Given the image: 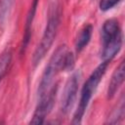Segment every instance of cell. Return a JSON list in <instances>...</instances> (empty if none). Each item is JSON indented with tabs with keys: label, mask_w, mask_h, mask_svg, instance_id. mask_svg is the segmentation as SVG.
Segmentation results:
<instances>
[{
	"label": "cell",
	"mask_w": 125,
	"mask_h": 125,
	"mask_svg": "<svg viewBox=\"0 0 125 125\" xmlns=\"http://www.w3.org/2000/svg\"><path fill=\"white\" fill-rule=\"evenodd\" d=\"M74 66V57L66 46H60L52 55L40 81L38 87V98L45 95L54 82V78L60 71L71 70Z\"/></svg>",
	"instance_id": "6da1fadb"
},
{
	"label": "cell",
	"mask_w": 125,
	"mask_h": 125,
	"mask_svg": "<svg viewBox=\"0 0 125 125\" xmlns=\"http://www.w3.org/2000/svg\"><path fill=\"white\" fill-rule=\"evenodd\" d=\"M107 65H108V62L103 61V62H101L94 69V71L91 73V75L89 76L87 81L84 83L82 90H81L79 104H78L77 109H76L74 116H73V120H72L73 124H80L81 123L82 118L84 116V113L88 107V104H89L99 83L103 79Z\"/></svg>",
	"instance_id": "7a4b0ae2"
},
{
	"label": "cell",
	"mask_w": 125,
	"mask_h": 125,
	"mask_svg": "<svg viewBox=\"0 0 125 125\" xmlns=\"http://www.w3.org/2000/svg\"><path fill=\"white\" fill-rule=\"evenodd\" d=\"M59 24H60V14H59V11L57 9H55L49 16V19H48L45 30L43 32L41 41L38 44V46L33 54V57H32L33 66H36L44 59V57L46 56V54L52 47V45L55 41L57 32H58Z\"/></svg>",
	"instance_id": "3957f363"
},
{
	"label": "cell",
	"mask_w": 125,
	"mask_h": 125,
	"mask_svg": "<svg viewBox=\"0 0 125 125\" xmlns=\"http://www.w3.org/2000/svg\"><path fill=\"white\" fill-rule=\"evenodd\" d=\"M57 91L58 84H55L45 95L38 98V104L36 105L32 119L30 120V124H42L44 122L46 116L50 113L54 106Z\"/></svg>",
	"instance_id": "277c9868"
},
{
	"label": "cell",
	"mask_w": 125,
	"mask_h": 125,
	"mask_svg": "<svg viewBox=\"0 0 125 125\" xmlns=\"http://www.w3.org/2000/svg\"><path fill=\"white\" fill-rule=\"evenodd\" d=\"M80 72H74L69 79L67 80L62 98V111L63 113H67L73 106L77 91H78V86H79V81H80Z\"/></svg>",
	"instance_id": "5b68a950"
},
{
	"label": "cell",
	"mask_w": 125,
	"mask_h": 125,
	"mask_svg": "<svg viewBox=\"0 0 125 125\" xmlns=\"http://www.w3.org/2000/svg\"><path fill=\"white\" fill-rule=\"evenodd\" d=\"M122 46L121 30L111 34H103V51L102 59L105 62H110L115 55L120 51Z\"/></svg>",
	"instance_id": "8992f818"
},
{
	"label": "cell",
	"mask_w": 125,
	"mask_h": 125,
	"mask_svg": "<svg viewBox=\"0 0 125 125\" xmlns=\"http://www.w3.org/2000/svg\"><path fill=\"white\" fill-rule=\"evenodd\" d=\"M124 77H125V66H124V62H122L114 70L111 76V79L109 81L108 88H107L108 99H112L115 96L116 92L118 91L119 87L124 81Z\"/></svg>",
	"instance_id": "52a82bcc"
},
{
	"label": "cell",
	"mask_w": 125,
	"mask_h": 125,
	"mask_svg": "<svg viewBox=\"0 0 125 125\" xmlns=\"http://www.w3.org/2000/svg\"><path fill=\"white\" fill-rule=\"evenodd\" d=\"M39 0H33L32 5L29 9V12L27 14L26 17V21H25V25H24V32H23V36H22V42H21V53L24 52L28 42L30 40L31 37V27H32V22L35 17V13L37 10V5H38Z\"/></svg>",
	"instance_id": "ba28073f"
},
{
	"label": "cell",
	"mask_w": 125,
	"mask_h": 125,
	"mask_svg": "<svg viewBox=\"0 0 125 125\" xmlns=\"http://www.w3.org/2000/svg\"><path fill=\"white\" fill-rule=\"evenodd\" d=\"M92 32H93V26L91 24H87L81 29L75 41L76 52L78 53L81 52L88 45V43L90 42L91 36H92Z\"/></svg>",
	"instance_id": "9c48e42d"
},
{
	"label": "cell",
	"mask_w": 125,
	"mask_h": 125,
	"mask_svg": "<svg viewBox=\"0 0 125 125\" xmlns=\"http://www.w3.org/2000/svg\"><path fill=\"white\" fill-rule=\"evenodd\" d=\"M11 61H12L11 50H6L0 55V82L7 73Z\"/></svg>",
	"instance_id": "30bf717a"
},
{
	"label": "cell",
	"mask_w": 125,
	"mask_h": 125,
	"mask_svg": "<svg viewBox=\"0 0 125 125\" xmlns=\"http://www.w3.org/2000/svg\"><path fill=\"white\" fill-rule=\"evenodd\" d=\"M15 0H0V22H3L9 15Z\"/></svg>",
	"instance_id": "8fae6325"
},
{
	"label": "cell",
	"mask_w": 125,
	"mask_h": 125,
	"mask_svg": "<svg viewBox=\"0 0 125 125\" xmlns=\"http://www.w3.org/2000/svg\"><path fill=\"white\" fill-rule=\"evenodd\" d=\"M120 2V0H101L100 1V9L101 11H108L111 8H113L116 4H118Z\"/></svg>",
	"instance_id": "7c38bea8"
}]
</instances>
